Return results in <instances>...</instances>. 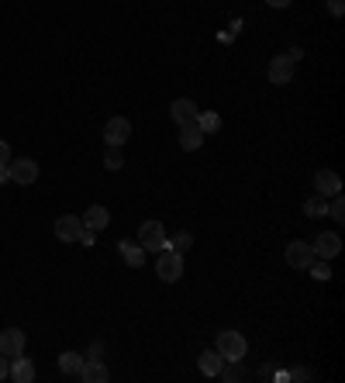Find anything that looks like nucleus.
I'll return each mask as SVG.
<instances>
[{
	"label": "nucleus",
	"mask_w": 345,
	"mask_h": 383,
	"mask_svg": "<svg viewBox=\"0 0 345 383\" xmlns=\"http://www.w3.org/2000/svg\"><path fill=\"white\" fill-rule=\"evenodd\" d=\"M304 214H307V217H325V214H328V197H321V194L307 197V201H304Z\"/></svg>",
	"instance_id": "aec40b11"
},
{
	"label": "nucleus",
	"mask_w": 345,
	"mask_h": 383,
	"mask_svg": "<svg viewBox=\"0 0 345 383\" xmlns=\"http://www.w3.org/2000/svg\"><path fill=\"white\" fill-rule=\"evenodd\" d=\"M100 352H104V345H100V342H93V345H90V352H86L83 359H100Z\"/></svg>",
	"instance_id": "c85d7f7f"
},
{
	"label": "nucleus",
	"mask_w": 345,
	"mask_h": 383,
	"mask_svg": "<svg viewBox=\"0 0 345 383\" xmlns=\"http://www.w3.org/2000/svg\"><path fill=\"white\" fill-rule=\"evenodd\" d=\"M197 366H201V373H204V377H217V373H221V366H224V359H221V352H217V349H208V352H201Z\"/></svg>",
	"instance_id": "a211bd4d"
},
{
	"label": "nucleus",
	"mask_w": 345,
	"mask_h": 383,
	"mask_svg": "<svg viewBox=\"0 0 345 383\" xmlns=\"http://www.w3.org/2000/svg\"><path fill=\"white\" fill-rule=\"evenodd\" d=\"M190 246H194V238H190V231H176V235H172L170 242H166V249H172V253H187V249H190Z\"/></svg>",
	"instance_id": "4be33fe9"
},
{
	"label": "nucleus",
	"mask_w": 345,
	"mask_h": 383,
	"mask_svg": "<svg viewBox=\"0 0 345 383\" xmlns=\"http://www.w3.org/2000/svg\"><path fill=\"white\" fill-rule=\"evenodd\" d=\"M7 373H11V359L0 356V380H7Z\"/></svg>",
	"instance_id": "7c9ffc66"
},
{
	"label": "nucleus",
	"mask_w": 345,
	"mask_h": 383,
	"mask_svg": "<svg viewBox=\"0 0 345 383\" xmlns=\"http://www.w3.org/2000/svg\"><path fill=\"white\" fill-rule=\"evenodd\" d=\"M204 131L197 128V121H190V125H180V149L183 152H197L201 145H204Z\"/></svg>",
	"instance_id": "f8f14e48"
},
{
	"label": "nucleus",
	"mask_w": 345,
	"mask_h": 383,
	"mask_svg": "<svg viewBox=\"0 0 345 383\" xmlns=\"http://www.w3.org/2000/svg\"><path fill=\"white\" fill-rule=\"evenodd\" d=\"M128 138H131L128 118H111V121L104 125V142H107V145H125Z\"/></svg>",
	"instance_id": "6e6552de"
},
{
	"label": "nucleus",
	"mask_w": 345,
	"mask_h": 383,
	"mask_svg": "<svg viewBox=\"0 0 345 383\" xmlns=\"http://www.w3.org/2000/svg\"><path fill=\"white\" fill-rule=\"evenodd\" d=\"M118 249H121V259H125V262H128L131 269H138V266H145V249H142V246H138V242H128V238H121V242H118Z\"/></svg>",
	"instance_id": "f3484780"
},
{
	"label": "nucleus",
	"mask_w": 345,
	"mask_h": 383,
	"mask_svg": "<svg viewBox=\"0 0 345 383\" xmlns=\"http://www.w3.org/2000/svg\"><path fill=\"white\" fill-rule=\"evenodd\" d=\"M80 231H83V217H76V214H62L55 221V238L59 242H76Z\"/></svg>",
	"instance_id": "423d86ee"
},
{
	"label": "nucleus",
	"mask_w": 345,
	"mask_h": 383,
	"mask_svg": "<svg viewBox=\"0 0 345 383\" xmlns=\"http://www.w3.org/2000/svg\"><path fill=\"white\" fill-rule=\"evenodd\" d=\"M104 166H107V170H111V173H118V170H121V166H125V156H121V145H111V149H107V156H104Z\"/></svg>",
	"instance_id": "5701e85b"
},
{
	"label": "nucleus",
	"mask_w": 345,
	"mask_h": 383,
	"mask_svg": "<svg viewBox=\"0 0 345 383\" xmlns=\"http://www.w3.org/2000/svg\"><path fill=\"white\" fill-rule=\"evenodd\" d=\"M197 128L204 135H215V131H221V118H217L215 111H204V114H197Z\"/></svg>",
	"instance_id": "412c9836"
},
{
	"label": "nucleus",
	"mask_w": 345,
	"mask_h": 383,
	"mask_svg": "<svg viewBox=\"0 0 345 383\" xmlns=\"http://www.w3.org/2000/svg\"><path fill=\"white\" fill-rule=\"evenodd\" d=\"M307 269H311V276H314V280H332V269H328V259H325V262H318V259H314V262H311Z\"/></svg>",
	"instance_id": "b1692460"
},
{
	"label": "nucleus",
	"mask_w": 345,
	"mask_h": 383,
	"mask_svg": "<svg viewBox=\"0 0 345 383\" xmlns=\"http://www.w3.org/2000/svg\"><path fill=\"white\" fill-rule=\"evenodd\" d=\"M11 180V173H7V166H0V183H7Z\"/></svg>",
	"instance_id": "72a5a7b5"
},
{
	"label": "nucleus",
	"mask_w": 345,
	"mask_h": 383,
	"mask_svg": "<svg viewBox=\"0 0 345 383\" xmlns=\"http://www.w3.org/2000/svg\"><path fill=\"white\" fill-rule=\"evenodd\" d=\"M14 383H32L35 380V363L32 359H25V352L21 356H14L11 359V373H7Z\"/></svg>",
	"instance_id": "4468645a"
},
{
	"label": "nucleus",
	"mask_w": 345,
	"mask_h": 383,
	"mask_svg": "<svg viewBox=\"0 0 345 383\" xmlns=\"http://www.w3.org/2000/svg\"><path fill=\"white\" fill-rule=\"evenodd\" d=\"M311 249L318 259H335V255L342 253V238L335 235V231H321L314 242H311Z\"/></svg>",
	"instance_id": "20e7f679"
},
{
	"label": "nucleus",
	"mask_w": 345,
	"mask_h": 383,
	"mask_svg": "<svg viewBox=\"0 0 345 383\" xmlns=\"http://www.w3.org/2000/svg\"><path fill=\"white\" fill-rule=\"evenodd\" d=\"M80 380H83V383H107V380H111V370H107V363H104V359H83Z\"/></svg>",
	"instance_id": "9b49d317"
},
{
	"label": "nucleus",
	"mask_w": 345,
	"mask_h": 383,
	"mask_svg": "<svg viewBox=\"0 0 345 383\" xmlns=\"http://www.w3.org/2000/svg\"><path fill=\"white\" fill-rule=\"evenodd\" d=\"M215 349L221 352V359H224V363H228V359H245V352H249V342L242 339V332H221Z\"/></svg>",
	"instance_id": "f03ea898"
},
{
	"label": "nucleus",
	"mask_w": 345,
	"mask_h": 383,
	"mask_svg": "<svg viewBox=\"0 0 345 383\" xmlns=\"http://www.w3.org/2000/svg\"><path fill=\"white\" fill-rule=\"evenodd\" d=\"M314 187H318L321 197H335V194H342V180H339V173H332V170L318 173V176H314Z\"/></svg>",
	"instance_id": "2eb2a0df"
},
{
	"label": "nucleus",
	"mask_w": 345,
	"mask_h": 383,
	"mask_svg": "<svg viewBox=\"0 0 345 383\" xmlns=\"http://www.w3.org/2000/svg\"><path fill=\"white\" fill-rule=\"evenodd\" d=\"M76 242H83V246H93V242H97V231H90V228H83Z\"/></svg>",
	"instance_id": "bb28decb"
},
{
	"label": "nucleus",
	"mask_w": 345,
	"mask_h": 383,
	"mask_svg": "<svg viewBox=\"0 0 345 383\" xmlns=\"http://www.w3.org/2000/svg\"><path fill=\"white\" fill-rule=\"evenodd\" d=\"M138 246H142L145 253L166 249V228H163V221H142V228H138Z\"/></svg>",
	"instance_id": "f257e3e1"
},
{
	"label": "nucleus",
	"mask_w": 345,
	"mask_h": 383,
	"mask_svg": "<svg viewBox=\"0 0 345 383\" xmlns=\"http://www.w3.org/2000/svg\"><path fill=\"white\" fill-rule=\"evenodd\" d=\"M107 224H111V211H107V208H100V204L86 208V214H83V228H90V231H104Z\"/></svg>",
	"instance_id": "dca6fc26"
},
{
	"label": "nucleus",
	"mask_w": 345,
	"mask_h": 383,
	"mask_svg": "<svg viewBox=\"0 0 345 383\" xmlns=\"http://www.w3.org/2000/svg\"><path fill=\"white\" fill-rule=\"evenodd\" d=\"M59 370H62L66 377H80L83 356H80V352H62V356H59Z\"/></svg>",
	"instance_id": "6ab92c4d"
},
{
	"label": "nucleus",
	"mask_w": 345,
	"mask_h": 383,
	"mask_svg": "<svg viewBox=\"0 0 345 383\" xmlns=\"http://www.w3.org/2000/svg\"><path fill=\"white\" fill-rule=\"evenodd\" d=\"M266 4H269V7H276V11H283V7H290L294 0H266Z\"/></svg>",
	"instance_id": "2f4dec72"
},
{
	"label": "nucleus",
	"mask_w": 345,
	"mask_h": 383,
	"mask_svg": "<svg viewBox=\"0 0 345 383\" xmlns=\"http://www.w3.org/2000/svg\"><path fill=\"white\" fill-rule=\"evenodd\" d=\"M301 55H304L301 48H290V52H287V59H290V62H294V66H297V62H301Z\"/></svg>",
	"instance_id": "473e14b6"
},
{
	"label": "nucleus",
	"mask_w": 345,
	"mask_h": 383,
	"mask_svg": "<svg viewBox=\"0 0 345 383\" xmlns=\"http://www.w3.org/2000/svg\"><path fill=\"white\" fill-rule=\"evenodd\" d=\"M314 259H318V255H314V249H311V242H301V238H297V242L287 246V262H290L294 269H307Z\"/></svg>",
	"instance_id": "0eeeda50"
},
{
	"label": "nucleus",
	"mask_w": 345,
	"mask_h": 383,
	"mask_svg": "<svg viewBox=\"0 0 345 383\" xmlns=\"http://www.w3.org/2000/svg\"><path fill=\"white\" fill-rule=\"evenodd\" d=\"M294 80V62L287 59V52L283 55H273L269 59V83H290Z\"/></svg>",
	"instance_id": "1a4fd4ad"
},
{
	"label": "nucleus",
	"mask_w": 345,
	"mask_h": 383,
	"mask_svg": "<svg viewBox=\"0 0 345 383\" xmlns=\"http://www.w3.org/2000/svg\"><path fill=\"white\" fill-rule=\"evenodd\" d=\"M170 114H172V121L176 125H190V121H197V104L194 100H187V97H180V100H172L170 104Z\"/></svg>",
	"instance_id": "ddd939ff"
},
{
	"label": "nucleus",
	"mask_w": 345,
	"mask_h": 383,
	"mask_svg": "<svg viewBox=\"0 0 345 383\" xmlns=\"http://www.w3.org/2000/svg\"><path fill=\"white\" fill-rule=\"evenodd\" d=\"M156 276L163 280V283H176L180 276H183V255L180 253H159L156 259Z\"/></svg>",
	"instance_id": "7ed1b4c3"
},
{
	"label": "nucleus",
	"mask_w": 345,
	"mask_h": 383,
	"mask_svg": "<svg viewBox=\"0 0 345 383\" xmlns=\"http://www.w3.org/2000/svg\"><path fill=\"white\" fill-rule=\"evenodd\" d=\"M328 11H332L335 18H342V14H345V0H328Z\"/></svg>",
	"instance_id": "a878e982"
},
{
	"label": "nucleus",
	"mask_w": 345,
	"mask_h": 383,
	"mask_svg": "<svg viewBox=\"0 0 345 383\" xmlns=\"http://www.w3.org/2000/svg\"><path fill=\"white\" fill-rule=\"evenodd\" d=\"M7 173H11L14 183H35L39 180V163L35 159H11Z\"/></svg>",
	"instance_id": "39448f33"
},
{
	"label": "nucleus",
	"mask_w": 345,
	"mask_h": 383,
	"mask_svg": "<svg viewBox=\"0 0 345 383\" xmlns=\"http://www.w3.org/2000/svg\"><path fill=\"white\" fill-rule=\"evenodd\" d=\"M290 377H294V380H311V377H314V373H311V370H304V366H297V370H294V373H290Z\"/></svg>",
	"instance_id": "c756f323"
},
{
	"label": "nucleus",
	"mask_w": 345,
	"mask_h": 383,
	"mask_svg": "<svg viewBox=\"0 0 345 383\" xmlns=\"http://www.w3.org/2000/svg\"><path fill=\"white\" fill-rule=\"evenodd\" d=\"M21 352H25V332H21V328L0 332V356L14 359V356H21Z\"/></svg>",
	"instance_id": "9d476101"
},
{
	"label": "nucleus",
	"mask_w": 345,
	"mask_h": 383,
	"mask_svg": "<svg viewBox=\"0 0 345 383\" xmlns=\"http://www.w3.org/2000/svg\"><path fill=\"white\" fill-rule=\"evenodd\" d=\"M7 163H11V145L0 138V166H7Z\"/></svg>",
	"instance_id": "cd10ccee"
},
{
	"label": "nucleus",
	"mask_w": 345,
	"mask_h": 383,
	"mask_svg": "<svg viewBox=\"0 0 345 383\" xmlns=\"http://www.w3.org/2000/svg\"><path fill=\"white\" fill-rule=\"evenodd\" d=\"M328 214H332L335 221H345V201H342V194H335V201L328 204Z\"/></svg>",
	"instance_id": "393cba45"
}]
</instances>
